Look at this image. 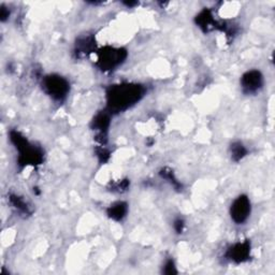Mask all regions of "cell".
Returning <instances> with one entry per match:
<instances>
[{
	"mask_svg": "<svg viewBox=\"0 0 275 275\" xmlns=\"http://www.w3.org/2000/svg\"><path fill=\"white\" fill-rule=\"evenodd\" d=\"M94 47H95V42L93 38H90V37L81 38L77 43V51L79 54L87 55L88 53L93 52Z\"/></svg>",
	"mask_w": 275,
	"mask_h": 275,
	"instance_id": "obj_11",
	"label": "cell"
},
{
	"mask_svg": "<svg viewBox=\"0 0 275 275\" xmlns=\"http://www.w3.org/2000/svg\"><path fill=\"white\" fill-rule=\"evenodd\" d=\"M251 255V244L249 242H239L231 245L227 251V257L229 260L236 262V263H242L246 261Z\"/></svg>",
	"mask_w": 275,
	"mask_h": 275,
	"instance_id": "obj_7",
	"label": "cell"
},
{
	"mask_svg": "<svg viewBox=\"0 0 275 275\" xmlns=\"http://www.w3.org/2000/svg\"><path fill=\"white\" fill-rule=\"evenodd\" d=\"M10 140L18 152V164L26 166H37L43 160V153L39 147L29 143L28 140L18 131L10 132Z\"/></svg>",
	"mask_w": 275,
	"mask_h": 275,
	"instance_id": "obj_2",
	"label": "cell"
},
{
	"mask_svg": "<svg viewBox=\"0 0 275 275\" xmlns=\"http://www.w3.org/2000/svg\"><path fill=\"white\" fill-rule=\"evenodd\" d=\"M145 87L138 83H119L107 90V104L110 113H120L137 105L144 97Z\"/></svg>",
	"mask_w": 275,
	"mask_h": 275,
	"instance_id": "obj_1",
	"label": "cell"
},
{
	"mask_svg": "<svg viewBox=\"0 0 275 275\" xmlns=\"http://www.w3.org/2000/svg\"><path fill=\"white\" fill-rule=\"evenodd\" d=\"M230 154L233 161H240L247 154V149L244 146L241 142H234L230 146Z\"/></svg>",
	"mask_w": 275,
	"mask_h": 275,
	"instance_id": "obj_12",
	"label": "cell"
},
{
	"mask_svg": "<svg viewBox=\"0 0 275 275\" xmlns=\"http://www.w3.org/2000/svg\"><path fill=\"white\" fill-rule=\"evenodd\" d=\"M251 212H252L251 200L245 195H241L234 199L230 207L231 219L236 222L237 225H241V223L245 222L251 215Z\"/></svg>",
	"mask_w": 275,
	"mask_h": 275,
	"instance_id": "obj_5",
	"label": "cell"
},
{
	"mask_svg": "<svg viewBox=\"0 0 275 275\" xmlns=\"http://www.w3.org/2000/svg\"><path fill=\"white\" fill-rule=\"evenodd\" d=\"M110 112H100L93 120V128L97 131V137L107 139V131L110 127Z\"/></svg>",
	"mask_w": 275,
	"mask_h": 275,
	"instance_id": "obj_8",
	"label": "cell"
},
{
	"mask_svg": "<svg viewBox=\"0 0 275 275\" xmlns=\"http://www.w3.org/2000/svg\"><path fill=\"white\" fill-rule=\"evenodd\" d=\"M127 51L121 47L106 46L97 51V65L103 71H114L123 65Z\"/></svg>",
	"mask_w": 275,
	"mask_h": 275,
	"instance_id": "obj_3",
	"label": "cell"
},
{
	"mask_svg": "<svg viewBox=\"0 0 275 275\" xmlns=\"http://www.w3.org/2000/svg\"><path fill=\"white\" fill-rule=\"evenodd\" d=\"M173 226H174V229L178 233H181L183 231V229H184V221H183L181 218H179L174 221V225Z\"/></svg>",
	"mask_w": 275,
	"mask_h": 275,
	"instance_id": "obj_15",
	"label": "cell"
},
{
	"mask_svg": "<svg viewBox=\"0 0 275 275\" xmlns=\"http://www.w3.org/2000/svg\"><path fill=\"white\" fill-rule=\"evenodd\" d=\"M125 5L128 7H134V6L138 5V3H125Z\"/></svg>",
	"mask_w": 275,
	"mask_h": 275,
	"instance_id": "obj_17",
	"label": "cell"
},
{
	"mask_svg": "<svg viewBox=\"0 0 275 275\" xmlns=\"http://www.w3.org/2000/svg\"><path fill=\"white\" fill-rule=\"evenodd\" d=\"M8 17H9V11L6 7L3 6L2 9H0V18H2L3 22H5Z\"/></svg>",
	"mask_w": 275,
	"mask_h": 275,
	"instance_id": "obj_16",
	"label": "cell"
},
{
	"mask_svg": "<svg viewBox=\"0 0 275 275\" xmlns=\"http://www.w3.org/2000/svg\"><path fill=\"white\" fill-rule=\"evenodd\" d=\"M9 200H10V202H11V205H12L18 212L26 213V214L29 213V207H28V205H27V202H26L22 197H19V196H17V195H10Z\"/></svg>",
	"mask_w": 275,
	"mask_h": 275,
	"instance_id": "obj_13",
	"label": "cell"
},
{
	"mask_svg": "<svg viewBox=\"0 0 275 275\" xmlns=\"http://www.w3.org/2000/svg\"><path fill=\"white\" fill-rule=\"evenodd\" d=\"M240 83L243 93L246 95H252L258 93L262 88L264 80L259 70H249L242 76Z\"/></svg>",
	"mask_w": 275,
	"mask_h": 275,
	"instance_id": "obj_6",
	"label": "cell"
},
{
	"mask_svg": "<svg viewBox=\"0 0 275 275\" xmlns=\"http://www.w3.org/2000/svg\"><path fill=\"white\" fill-rule=\"evenodd\" d=\"M127 212H128V206L124 201L114 202L113 205H111L108 208V211H107L108 216L111 219L116 220V221L123 220L127 215Z\"/></svg>",
	"mask_w": 275,
	"mask_h": 275,
	"instance_id": "obj_9",
	"label": "cell"
},
{
	"mask_svg": "<svg viewBox=\"0 0 275 275\" xmlns=\"http://www.w3.org/2000/svg\"><path fill=\"white\" fill-rule=\"evenodd\" d=\"M42 88L45 94L54 100H64L70 90V84L68 80L59 74H49L43 78Z\"/></svg>",
	"mask_w": 275,
	"mask_h": 275,
	"instance_id": "obj_4",
	"label": "cell"
},
{
	"mask_svg": "<svg viewBox=\"0 0 275 275\" xmlns=\"http://www.w3.org/2000/svg\"><path fill=\"white\" fill-rule=\"evenodd\" d=\"M196 23L197 25L202 28L205 32H209L212 28H215L216 22L213 18L212 12L208 9L202 10V11L196 16Z\"/></svg>",
	"mask_w": 275,
	"mask_h": 275,
	"instance_id": "obj_10",
	"label": "cell"
},
{
	"mask_svg": "<svg viewBox=\"0 0 275 275\" xmlns=\"http://www.w3.org/2000/svg\"><path fill=\"white\" fill-rule=\"evenodd\" d=\"M164 273H166V274L178 273V271L176 270V264H174V262H173L172 259H169L168 261H166L165 267H164Z\"/></svg>",
	"mask_w": 275,
	"mask_h": 275,
	"instance_id": "obj_14",
	"label": "cell"
}]
</instances>
